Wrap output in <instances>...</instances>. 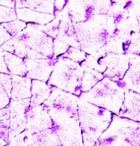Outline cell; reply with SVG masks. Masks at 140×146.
<instances>
[{"label":"cell","mask_w":140,"mask_h":146,"mask_svg":"<svg viewBox=\"0 0 140 146\" xmlns=\"http://www.w3.org/2000/svg\"><path fill=\"white\" fill-rule=\"evenodd\" d=\"M129 70L126 77L121 80V84L124 88H127L139 93V56L134 59H130Z\"/></svg>","instance_id":"cell-10"},{"label":"cell","mask_w":140,"mask_h":146,"mask_svg":"<svg viewBox=\"0 0 140 146\" xmlns=\"http://www.w3.org/2000/svg\"><path fill=\"white\" fill-rule=\"evenodd\" d=\"M119 115L129 120L139 121V94L131 90L125 91L124 100Z\"/></svg>","instance_id":"cell-7"},{"label":"cell","mask_w":140,"mask_h":146,"mask_svg":"<svg viewBox=\"0 0 140 146\" xmlns=\"http://www.w3.org/2000/svg\"><path fill=\"white\" fill-rule=\"evenodd\" d=\"M9 98L0 83V110L5 108L9 104Z\"/></svg>","instance_id":"cell-21"},{"label":"cell","mask_w":140,"mask_h":146,"mask_svg":"<svg viewBox=\"0 0 140 146\" xmlns=\"http://www.w3.org/2000/svg\"><path fill=\"white\" fill-rule=\"evenodd\" d=\"M27 127L26 131L29 134L38 133L52 127V121L46 108L41 104L30 107L26 113Z\"/></svg>","instance_id":"cell-5"},{"label":"cell","mask_w":140,"mask_h":146,"mask_svg":"<svg viewBox=\"0 0 140 146\" xmlns=\"http://www.w3.org/2000/svg\"><path fill=\"white\" fill-rule=\"evenodd\" d=\"M111 6V0H68V16L73 22L89 21L98 14L106 13Z\"/></svg>","instance_id":"cell-4"},{"label":"cell","mask_w":140,"mask_h":146,"mask_svg":"<svg viewBox=\"0 0 140 146\" xmlns=\"http://www.w3.org/2000/svg\"><path fill=\"white\" fill-rule=\"evenodd\" d=\"M68 0H54V8H55V13H58L59 11H61L65 3H67ZM55 13H54V15H55Z\"/></svg>","instance_id":"cell-23"},{"label":"cell","mask_w":140,"mask_h":146,"mask_svg":"<svg viewBox=\"0 0 140 146\" xmlns=\"http://www.w3.org/2000/svg\"><path fill=\"white\" fill-rule=\"evenodd\" d=\"M10 119V114L9 108L6 106L5 108H3L0 110V121H5Z\"/></svg>","instance_id":"cell-24"},{"label":"cell","mask_w":140,"mask_h":146,"mask_svg":"<svg viewBox=\"0 0 140 146\" xmlns=\"http://www.w3.org/2000/svg\"><path fill=\"white\" fill-rule=\"evenodd\" d=\"M0 83L4 89L5 92L10 98L11 87H12V77L9 74H2L0 73Z\"/></svg>","instance_id":"cell-19"},{"label":"cell","mask_w":140,"mask_h":146,"mask_svg":"<svg viewBox=\"0 0 140 146\" xmlns=\"http://www.w3.org/2000/svg\"><path fill=\"white\" fill-rule=\"evenodd\" d=\"M7 146H10V145H7Z\"/></svg>","instance_id":"cell-28"},{"label":"cell","mask_w":140,"mask_h":146,"mask_svg":"<svg viewBox=\"0 0 140 146\" xmlns=\"http://www.w3.org/2000/svg\"><path fill=\"white\" fill-rule=\"evenodd\" d=\"M3 57L9 73L17 76H26L27 69L24 59L6 51L3 52Z\"/></svg>","instance_id":"cell-13"},{"label":"cell","mask_w":140,"mask_h":146,"mask_svg":"<svg viewBox=\"0 0 140 146\" xmlns=\"http://www.w3.org/2000/svg\"><path fill=\"white\" fill-rule=\"evenodd\" d=\"M12 77V87L10 92V98L12 100H21L31 98V86L32 82L29 78L24 76L13 75Z\"/></svg>","instance_id":"cell-9"},{"label":"cell","mask_w":140,"mask_h":146,"mask_svg":"<svg viewBox=\"0 0 140 146\" xmlns=\"http://www.w3.org/2000/svg\"><path fill=\"white\" fill-rule=\"evenodd\" d=\"M27 127V116L26 114H22L9 120V140L21 134L26 130Z\"/></svg>","instance_id":"cell-15"},{"label":"cell","mask_w":140,"mask_h":146,"mask_svg":"<svg viewBox=\"0 0 140 146\" xmlns=\"http://www.w3.org/2000/svg\"><path fill=\"white\" fill-rule=\"evenodd\" d=\"M0 5L9 8H15V0H0Z\"/></svg>","instance_id":"cell-25"},{"label":"cell","mask_w":140,"mask_h":146,"mask_svg":"<svg viewBox=\"0 0 140 146\" xmlns=\"http://www.w3.org/2000/svg\"><path fill=\"white\" fill-rule=\"evenodd\" d=\"M7 145V143L5 141H3L2 139H0V146H5Z\"/></svg>","instance_id":"cell-27"},{"label":"cell","mask_w":140,"mask_h":146,"mask_svg":"<svg viewBox=\"0 0 140 146\" xmlns=\"http://www.w3.org/2000/svg\"><path fill=\"white\" fill-rule=\"evenodd\" d=\"M104 78V75L97 70H92L88 67L83 73L81 80V92H86L90 91L99 80Z\"/></svg>","instance_id":"cell-14"},{"label":"cell","mask_w":140,"mask_h":146,"mask_svg":"<svg viewBox=\"0 0 140 146\" xmlns=\"http://www.w3.org/2000/svg\"><path fill=\"white\" fill-rule=\"evenodd\" d=\"M124 93L125 88L121 81H114L106 77L92 90L82 92L80 96V99L87 103L118 114L123 104Z\"/></svg>","instance_id":"cell-2"},{"label":"cell","mask_w":140,"mask_h":146,"mask_svg":"<svg viewBox=\"0 0 140 146\" xmlns=\"http://www.w3.org/2000/svg\"><path fill=\"white\" fill-rule=\"evenodd\" d=\"M9 110L10 118L26 114L30 108V99H21V100H12L9 106H7Z\"/></svg>","instance_id":"cell-16"},{"label":"cell","mask_w":140,"mask_h":146,"mask_svg":"<svg viewBox=\"0 0 140 146\" xmlns=\"http://www.w3.org/2000/svg\"><path fill=\"white\" fill-rule=\"evenodd\" d=\"M27 8L38 12L54 15V0H15V9Z\"/></svg>","instance_id":"cell-11"},{"label":"cell","mask_w":140,"mask_h":146,"mask_svg":"<svg viewBox=\"0 0 140 146\" xmlns=\"http://www.w3.org/2000/svg\"><path fill=\"white\" fill-rule=\"evenodd\" d=\"M16 19L26 22L27 24H37L39 26H44L55 19V15L47 13L38 12L27 8L15 9Z\"/></svg>","instance_id":"cell-8"},{"label":"cell","mask_w":140,"mask_h":146,"mask_svg":"<svg viewBox=\"0 0 140 146\" xmlns=\"http://www.w3.org/2000/svg\"><path fill=\"white\" fill-rule=\"evenodd\" d=\"M56 59L52 58H25L26 77L40 81H47L53 70Z\"/></svg>","instance_id":"cell-6"},{"label":"cell","mask_w":140,"mask_h":146,"mask_svg":"<svg viewBox=\"0 0 140 146\" xmlns=\"http://www.w3.org/2000/svg\"><path fill=\"white\" fill-rule=\"evenodd\" d=\"M10 38L11 37L9 35V33L5 31V29L2 27L0 23V46Z\"/></svg>","instance_id":"cell-22"},{"label":"cell","mask_w":140,"mask_h":146,"mask_svg":"<svg viewBox=\"0 0 140 146\" xmlns=\"http://www.w3.org/2000/svg\"><path fill=\"white\" fill-rule=\"evenodd\" d=\"M1 25L5 29V31L9 33V35L11 38H14L16 35H18L21 31H23L26 28L27 24L22 21L15 19V20L9 21V22L1 23Z\"/></svg>","instance_id":"cell-17"},{"label":"cell","mask_w":140,"mask_h":146,"mask_svg":"<svg viewBox=\"0 0 140 146\" xmlns=\"http://www.w3.org/2000/svg\"><path fill=\"white\" fill-rule=\"evenodd\" d=\"M83 73V68L80 64L62 56L56 61L52 74L48 80V85L80 96L82 92Z\"/></svg>","instance_id":"cell-3"},{"label":"cell","mask_w":140,"mask_h":146,"mask_svg":"<svg viewBox=\"0 0 140 146\" xmlns=\"http://www.w3.org/2000/svg\"><path fill=\"white\" fill-rule=\"evenodd\" d=\"M51 87L46 85L44 82L34 80L32 82V92L30 99V107H35L41 105L45 100H47L50 95Z\"/></svg>","instance_id":"cell-12"},{"label":"cell","mask_w":140,"mask_h":146,"mask_svg":"<svg viewBox=\"0 0 140 146\" xmlns=\"http://www.w3.org/2000/svg\"><path fill=\"white\" fill-rule=\"evenodd\" d=\"M62 56L67 57L75 62H83L86 59V52L73 47V46H69V48L67 50V51L62 55Z\"/></svg>","instance_id":"cell-18"},{"label":"cell","mask_w":140,"mask_h":146,"mask_svg":"<svg viewBox=\"0 0 140 146\" xmlns=\"http://www.w3.org/2000/svg\"><path fill=\"white\" fill-rule=\"evenodd\" d=\"M0 139L9 143V120L0 121Z\"/></svg>","instance_id":"cell-20"},{"label":"cell","mask_w":140,"mask_h":146,"mask_svg":"<svg viewBox=\"0 0 140 146\" xmlns=\"http://www.w3.org/2000/svg\"><path fill=\"white\" fill-rule=\"evenodd\" d=\"M79 120L83 146H94L111 121V112L78 99Z\"/></svg>","instance_id":"cell-1"},{"label":"cell","mask_w":140,"mask_h":146,"mask_svg":"<svg viewBox=\"0 0 140 146\" xmlns=\"http://www.w3.org/2000/svg\"><path fill=\"white\" fill-rule=\"evenodd\" d=\"M113 3H115V4H118V5H121V6H123L125 5L129 0H112Z\"/></svg>","instance_id":"cell-26"}]
</instances>
